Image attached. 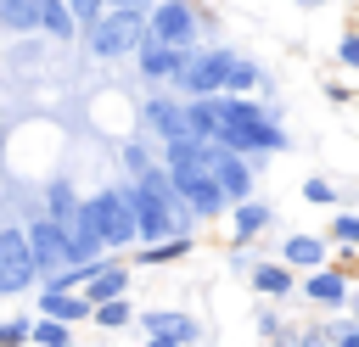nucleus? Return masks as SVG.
I'll return each instance as SVG.
<instances>
[{
	"label": "nucleus",
	"mask_w": 359,
	"mask_h": 347,
	"mask_svg": "<svg viewBox=\"0 0 359 347\" xmlns=\"http://www.w3.org/2000/svg\"><path fill=\"white\" fill-rule=\"evenodd\" d=\"M213 140L230 146V151H241V157H252V151H280V146H286V134L269 123V112L252 106L247 95H230V90H219V134H213Z\"/></svg>",
	"instance_id": "obj_1"
},
{
	"label": "nucleus",
	"mask_w": 359,
	"mask_h": 347,
	"mask_svg": "<svg viewBox=\"0 0 359 347\" xmlns=\"http://www.w3.org/2000/svg\"><path fill=\"white\" fill-rule=\"evenodd\" d=\"M129 201H135V224H140V241H163V235H180V207H185V196L174 190L168 168H146V174H135V185H129Z\"/></svg>",
	"instance_id": "obj_2"
},
{
	"label": "nucleus",
	"mask_w": 359,
	"mask_h": 347,
	"mask_svg": "<svg viewBox=\"0 0 359 347\" xmlns=\"http://www.w3.org/2000/svg\"><path fill=\"white\" fill-rule=\"evenodd\" d=\"M84 39H90V50L101 56V62H112V56H129V50H140V39H146V11H123V6H107L90 28H84Z\"/></svg>",
	"instance_id": "obj_3"
},
{
	"label": "nucleus",
	"mask_w": 359,
	"mask_h": 347,
	"mask_svg": "<svg viewBox=\"0 0 359 347\" xmlns=\"http://www.w3.org/2000/svg\"><path fill=\"white\" fill-rule=\"evenodd\" d=\"M39 280V263H34V246H28V229L22 224H6L0 229V297H17Z\"/></svg>",
	"instance_id": "obj_4"
},
{
	"label": "nucleus",
	"mask_w": 359,
	"mask_h": 347,
	"mask_svg": "<svg viewBox=\"0 0 359 347\" xmlns=\"http://www.w3.org/2000/svg\"><path fill=\"white\" fill-rule=\"evenodd\" d=\"M90 213H95V229H101L107 246H129V241H140L129 190H101V196H90Z\"/></svg>",
	"instance_id": "obj_5"
},
{
	"label": "nucleus",
	"mask_w": 359,
	"mask_h": 347,
	"mask_svg": "<svg viewBox=\"0 0 359 347\" xmlns=\"http://www.w3.org/2000/svg\"><path fill=\"white\" fill-rule=\"evenodd\" d=\"M230 50H191L185 56V67L174 73V84L185 90V95H219L224 90V78H230Z\"/></svg>",
	"instance_id": "obj_6"
},
{
	"label": "nucleus",
	"mask_w": 359,
	"mask_h": 347,
	"mask_svg": "<svg viewBox=\"0 0 359 347\" xmlns=\"http://www.w3.org/2000/svg\"><path fill=\"white\" fill-rule=\"evenodd\" d=\"M28 246H34V263H39V280H50L56 269H67L73 263V241H67V229L45 213V218H34L28 224Z\"/></svg>",
	"instance_id": "obj_7"
},
{
	"label": "nucleus",
	"mask_w": 359,
	"mask_h": 347,
	"mask_svg": "<svg viewBox=\"0 0 359 347\" xmlns=\"http://www.w3.org/2000/svg\"><path fill=\"white\" fill-rule=\"evenodd\" d=\"M146 34L163 39V45L191 50V39H196V11H191L185 0H157V6L146 11Z\"/></svg>",
	"instance_id": "obj_8"
},
{
	"label": "nucleus",
	"mask_w": 359,
	"mask_h": 347,
	"mask_svg": "<svg viewBox=\"0 0 359 347\" xmlns=\"http://www.w3.org/2000/svg\"><path fill=\"white\" fill-rule=\"evenodd\" d=\"M67 241H73V263H95L101 252H107V241H101V229H95V213H90V201H79L73 213H67Z\"/></svg>",
	"instance_id": "obj_9"
},
{
	"label": "nucleus",
	"mask_w": 359,
	"mask_h": 347,
	"mask_svg": "<svg viewBox=\"0 0 359 347\" xmlns=\"http://www.w3.org/2000/svg\"><path fill=\"white\" fill-rule=\"evenodd\" d=\"M135 56H140V78L163 84V78H174V73L185 67V56H191V50H180V45H163V39H151V34H146Z\"/></svg>",
	"instance_id": "obj_10"
},
{
	"label": "nucleus",
	"mask_w": 359,
	"mask_h": 347,
	"mask_svg": "<svg viewBox=\"0 0 359 347\" xmlns=\"http://www.w3.org/2000/svg\"><path fill=\"white\" fill-rule=\"evenodd\" d=\"M208 162H213V179L224 185V196H230V201H241V196L252 190V168L241 162V151H230V146H219V140H213V157H208Z\"/></svg>",
	"instance_id": "obj_11"
},
{
	"label": "nucleus",
	"mask_w": 359,
	"mask_h": 347,
	"mask_svg": "<svg viewBox=\"0 0 359 347\" xmlns=\"http://www.w3.org/2000/svg\"><path fill=\"white\" fill-rule=\"evenodd\" d=\"M140 325H146L151 347H185V341H196V336H202L191 313H146Z\"/></svg>",
	"instance_id": "obj_12"
},
{
	"label": "nucleus",
	"mask_w": 359,
	"mask_h": 347,
	"mask_svg": "<svg viewBox=\"0 0 359 347\" xmlns=\"http://www.w3.org/2000/svg\"><path fill=\"white\" fill-rule=\"evenodd\" d=\"M39 313H56V319H90L95 313V302L90 297H79V285H45V297H39Z\"/></svg>",
	"instance_id": "obj_13"
},
{
	"label": "nucleus",
	"mask_w": 359,
	"mask_h": 347,
	"mask_svg": "<svg viewBox=\"0 0 359 347\" xmlns=\"http://www.w3.org/2000/svg\"><path fill=\"white\" fill-rule=\"evenodd\" d=\"M146 123H151L163 140H180V134H191V123H185V106H180V101H163V95H157V101H146Z\"/></svg>",
	"instance_id": "obj_14"
},
{
	"label": "nucleus",
	"mask_w": 359,
	"mask_h": 347,
	"mask_svg": "<svg viewBox=\"0 0 359 347\" xmlns=\"http://www.w3.org/2000/svg\"><path fill=\"white\" fill-rule=\"evenodd\" d=\"M123 285H129V269H118V263H95L90 280H84V297H90V302H107V297H123Z\"/></svg>",
	"instance_id": "obj_15"
},
{
	"label": "nucleus",
	"mask_w": 359,
	"mask_h": 347,
	"mask_svg": "<svg viewBox=\"0 0 359 347\" xmlns=\"http://www.w3.org/2000/svg\"><path fill=\"white\" fill-rule=\"evenodd\" d=\"M185 123H191V134H196V140H213V134H219V95H191Z\"/></svg>",
	"instance_id": "obj_16"
},
{
	"label": "nucleus",
	"mask_w": 359,
	"mask_h": 347,
	"mask_svg": "<svg viewBox=\"0 0 359 347\" xmlns=\"http://www.w3.org/2000/svg\"><path fill=\"white\" fill-rule=\"evenodd\" d=\"M39 28H45L50 39H73V34H79V17H73L67 0H39Z\"/></svg>",
	"instance_id": "obj_17"
},
{
	"label": "nucleus",
	"mask_w": 359,
	"mask_h": 347,
	"mask_svg": "<svg viewBox=\"0 0 359 347\" xmlns=\"http://www.w3.org/2000/svg\"><path fill=\"white\" fill-rule=\"evenodd\" d=\"M303 291H309V297H314L320 308H337V302L348 297V280H342V274H331V269H314Z\"/></svg>",
	"instance_id": "obj_18"
},
{
	"label": "nucleus",
	"mask_w": 359,
	"mask_h": 347,
	"mask_svg": "<svg viewBox=\"0 0 359 347\" xmlns=\"http://www.w3.org/2000/svg\"><path fill=\"white\" fill-rule=\"evenodd\" d=\"M286 263L320 269V263H325V241H320V235H292V241H286Z\"/></svg>",
	"instance_id": "obj_19"
},
{
	"label": "nucleus",
	"mask_w": 359,
	"mask_h": 347,
	"mask_svg": "<svg viewBox=\"0 0 359 347\" xmlns=\"http://www.w3.org/2000/svg\"><path fill=\"white\" fill-rule=\"evenodd\" d=\"M0 28H17V34L39 28V0H0Z\"/></svg>",
	"instance_id": "obj_20"
},
{
	"label": "nucleus",
	"mask_w": 359,
	"mask_h": 347,
	"mask_svg": "<svg viewBox=\"0 0 359 347\" xmlns=\"http://www.w3.org/2000/svg\"><path fill=\"white\" fill-rule=\"evenodd\" d=\"M264 224H269V207H264V201H252V196H241V201H236V235H241V241H252Z\"/></svg>",
	"instance_id": "obj_21"
},
{
	"label": "nucleus",
	"mask_w": 359,
	"mask_h": 347,
	"mask_svg": "<svg viewBox=\"0 0 359 347\" xmlns=\"http://www.w3.org/2000/svg\"><path fill=\"white\" fill-rule=\"evenodd\" d=\"M191 252V235L180 229V235H163V241H151V252H140V263H174V257H185Z\"/></svg>",
	"instance_id": "obj_22"
},
{
	"label": "nucleus",
	"mask_w": 359,
	"mask_h": 347,
	"mask_svg": "<svg viewBox=\"0 0 359 347\" xmlns=\"http://www.w3.org/2000/svg\"><path fill=\"white\" fill-rule=\"evenodd\" d=\"M252 285H258L264 297H286V291H292V274H286L280 263H258V269H252Z\"/></svg>",
	"instance_id": "obj_23"
},
{
	"label": "nucleus",
	"mask_w": 359,
	"mask_h": 347,
	"mask_svg": "<svg viewBox=\"0 0 359 347\" xmlns=\"http://www.w3.org/2000/svg\"><path fill=\"white\" fill-rule=\"evenodd\" d=\"M90 319H95L101 330H118V325H129V319H135V308H129L123 297H107V302H95V313H90Z\"/></svg>",
	"instance_id": "obj_24"
},
{
	"label": "nucleus",
	"mask_w": 359,
	"mask_h": 347,
	"mask_svg": "<svg viewBox=\"0 0 359 347\" xmlns=\"http://www.w3.org/2000/svg\"><path fill=\"white\" fill-rule=\"evenodd\" d=\"M34 341H39V347H67V319L39 313V319H34Z\"/></svg>",
	"instance_id": "obj_25"
},
{
	"label": "nucleus",
	"mask_w": 359,
	"mask_h": 347,
	"mask_svg": "<svg viewBox=\"0 0 359 347\" xmlns=\"http://www.w3.org/2000/svg\"><path fill=\"white\" fill-rule=\"evenodd\" d=\"M45 201H50V218H56V224H67V213L79 207V196H73V185H67V179H56V185L45 190Z\"/></svg>",
	"instance_id": "obj_26"
},
{
	"label": "nucleus",
	"mask_w": 359,
	"mask_h": 347,
	"mask_svg": "<svg viewBox=\"0 0 359 347\" xmlns=\"http://www.w3.org/2000/svg\"><path fill=\"white\" fill-rule=\"evenodd\" d=\"M252 84H258V67H252V62H241V56H236V62H230V78H224V90H230V95H247V90H252Z\"/></svg>",
	"instance_id": "obj_27"
},
{
	"label": "nucleus",
	"mask_w": 359,
	"mask_h": 347,
	"mask_svg": "<svg viewBox=\"0 0 359 347\" xmlns=\"http://www.w3.org/2000/svg\"><path fill=\"white\" fill-rule=\"evenodd\" d=\"M0 341H6V347L34 341V319H6V325H0Z\"/></svg>",
	"instance_id": "obj_28"
},
{
	"label": "nucleus",
	"mask_w": 359,
	"mask_h": 347,
	"mask_svg": "<svg viewBox=\"0 0 359 347\" xmlns=\"http://www.w3.org/2000/svg\"><path fill=\"white\" fill-rule=\"evenodd\" d=\"M67 6H73V17H79V28H90V22H95V17L107 11V0H67Z\"/></svg>",
	"instance_id": "obj_29"
},
{
	"label": "nucleus",
	"mask_w": 359,
	"mask_h": 347,
	"mask_svg": "<svg viewBox=\"0 0 359 347\" xmlns=\"http://www.w3.org/2000/svg\"><path fill=\"white\" fill-rule=\"evenodd\" d=\"M123 168H129V174H146L151 162H146V151H140V146H123Z\"/></svg>",
	"instance_id": "obj_30"
},
{
	"label": "nucleus",
	"mask_w": 359,
	"mask_h": 347,
	"mask_svg": "<svg viewBox=\"0 0 359 347\" xmlns=\"http://www.w3.org/2000/svg\"><path fill=\"white\" fill-rule=\"evenodd\" d=\"M337 241H353V246H359V218H353V213L337 218Z\"/></svg>",
	"instance_id": "obj_31"
},
{
	"label": "nucleus",
	"mask_w": 359,
	"mask_h": 347,
	"mask_svg": "<svg viewBox=\"0 0 359 347\" xmlns=\"http://www.w3.org/2000/svg\"><path fill=\"white\" fill-rule=\"evenodd\" d=\"M303 196H309V201H331V196H337V190H331V185H325V179H309V185H303Z\"/></svg>",
	"instance_id": "obj_32"
},
{
	"label": "nucleus",
	"mask_w": 359,
	"mask_h": 347,
	"mask_svg": "<svg viewBox=\"0 0 359 347\" xmlns=\"http://www.w3.org/2000/svg\"><path fill=\"white\" fill-rule=\"evenodd\" d=\"M342 62H348V67H359V34H348V39H342Z\"/></svg>",
	"instance_id": "obj_33"
},
{
	"label": "nucleus",
	"mask_w": 359,
	"mask_h": 347,
	"mask_svg": "<svg viewBox=\"0 0 359 347\" xmlns=\"http://www.w3.org/2000/svg\"><path fill=\"white\" fill-rule=\"evenodd\" d=\"M107 6H123V11H151V0H107Z\"/></svg>",
	"instance_id": "obj_34"
},
{
	"label": "nucleus",
	"mask_w": 359,
	"mask_h": 347,
	"mask_svg": "<svg viewBox=\"0 0 359 347\" xmlns=\"http://www.w3.org/2000/svg\"><path fill=\"white\" fill-rule=\"evenodd\" d=\"M297 6H325V0H297Z\"/></svg>",
	"instance_id": "obj_35"
},
{
	"label": "nucleus",
	"mask_w": 359,
	"mask_h": 347,
	"mask_svg": "<svg viewBox=\"0 0 359 347\" xmlns=\"http://www.w3.org/2000/svg\"><path fill=\"white\" fill-rule=\"evenodd\" d=\"M353 302H359V297H353Z\"/></svg>",
	"instance_id": "obj_36"
}]
</instances>
